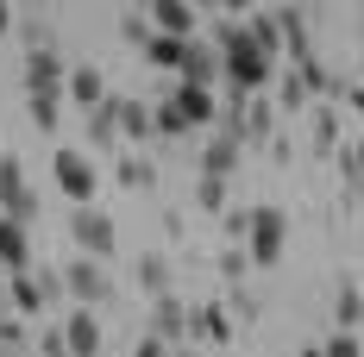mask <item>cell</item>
Listing matches in <instances>:
<instances>
[{"label": "cell", "instance_id": "cell-1", "mask_svg": "<svg viewBox=\"0 0 364 357\" xmlns=\"http://www.w3.org/2000/svg\"><path fill=\"white\" fill-rule=\"evenodd\" d=\"M208 44L220 50V88H232V94H264V88L277 82V63H264V57L252 50L245 19H220Z\"/></svg>", "mask_w": 364, "mask_h": 357}, {"label": "cell", "instance_id": "cell-2", "mask_svg": "<svg viewBox=\"0 0 364 357\" xmlns=\"http://www.w3.org/2000/svg\"><path fill=\"white\" fill-rule=\"evenodd\" d=\"M283 245H289V219H283V207H252V238H245V251H252V270H277L283 263Z\"/></svg>", "mask_w": 364, "mask_h": 357}, {"label": "cell", "instance_id": "cell-3", "mask_svg": "<svg viewBox=\"0 0 364 357\" xmlns=\"http://www.w3.org/2000/svg\"><path fill=\"white\" fill-rule=\"evenodd\" d=\"M0 219H13V226H32L38 219V194H32L26 163L13 150H0Z\"/></svg>", "mask_w": 364, "mask_h": 357}, {"label": "cell", "instance_id": "cell-4", "mask_svg": "<svg viewBox=\"0 0 364 357\" xmlns=\"http://www.w3.org/2000/svg\"><path fill=\"white\" fill-rule=\"evenodd\" d=\"M50 176H57V188L70 194L75 207H95V188H101V170L82 157V150H57L50 157Z\"/></svg>", "mask_w": 364, "mask_h": 357}, {"label": "cell", "instance_id": "cell-5", "mask_svg": "<svg viewBox=\"0 0 364 357\" xmlns=\"http://www.w3.org/2000/svg\"><path fill=\"white\" fill-rule=\"evenodd\" d=\"M70 232H75V245H82V257H95V263H107L113 245H119L113 214H101V207H75V214H70Z\"/></svg>", "mask_w": 364, "mask_h": 357}, {"label": "cell", "instance_id": "cell-6", "mask_svg": "<svg viewBox=\"0 0 364 357\" xmlns=\"http://www.w3.org/2000/svg\"><path fill=\"white\" fill-rule=\"evenodd\" d=\"M70 88V63L57 50H32L26 57V101H63Z\"/></svg>", "mask_w": 364, "mask_h": 357}, {"label": "cell", "instance_id": "cell-7", "mask_svg": "<svg viewBox=\"0 0 364 357\" xmlns=\"http://www.w3.org/2000/svg\"><path fill=\"white\" fill-rule=\"evenodd\" d=\"M63 295H75L88 314L95 307H107L113 301V282H107V263H95V257H75L70 270H63Z\"/></svg>", "mask_w": 364, "mask_h": 357}, {"label": "cell", "instance_id": "cell-8", "mask_svg": "<svg viewBox=\"0 0 364 357\" xmlns=\"http://www.w3.org/2000/svg\"><path fill=\"white\" fill-rule=\"evenodd\" d=\"M145 19H151V32H157V38H182V44L201 38V6H188V0H151Z\"/></svg>", "mask_w": 364, "mask_h": 357}, {"label": "cell", "instance_id": "cell-9", "mask_svg": "<svg viewBox=\"0 0 364 357\" xmlns=\"http://www.w3.org/2000/svg\"><path fill=\"white\" fill-rule=\"evenodd\" d=\"M170 101L182 107L188 132H201V138H208V132L220 126V94H214V88H188V82H176V94H170Z\"/></svg>", "mask_w": 364, "mask_h": 357}, {"label": "cell", "instance_id": "cell-10", "mask_svg": "<svg viewBox=\"0 0 364 357\" xmlns=\"http://www.w3.org/2000/svg\"><path fill=\"white\" fill-rule=\"evenodd\" d=\"M151 339H164L170 351H176V345H188V307L176 301V288L151 301Z\"/></svg>", "mask_w": 364, "mask_h": 357}, {"label": "cell", "instance_id": "cell-11", "mask_svg": "<svg viewBox=\"0 0 364 357\" xmlns=\"http://www.w3.org/2000/svg\"><path fill=\"white\" fill-rule=\"evenodd\" d=\"M232 339V314H226V301H201V307H188V345H226Z\"/></svg>", "mask_w": 364, "mask_h": 357}, {"label": "cell", "instance_id": "cell-12", "mask_svg": "<svg viewBox=\"0 0 364 357\" xmlns=\"http://www.w3.org/2000/svg\"><path fill=\"white\" fill-rule=\"evenodd\" d=\"M70 94L82 113H95V107H107V75H101V63H70Z\"/></svg>", "mask_w": 364, "mask_h": 357}, {"label": "cell", "instance_id": "cell-13", "mask_svg": "<svg viewBox=\"0 0 364 357\" xmlns=\"http://www.w3.org/2000/svg\"><path fill=\"white\" fill-rule=\"evenodd\" d=\"M270 138H277V101L252 94L245 101V132H239V144L245 150H270Z\"/></svg>", "mask_w": 364, "mask_h": 357}, {"label": "cell", "instance_id": "cell-14", "mask_svg": "<svg viewBox=\"0 0 364 357\" xmlns=\"http://www.w3.org/2000/svg\"><path fill=\"white\" fill-rule=\"evenodd\" d=\"M308 144H314L321 157H333V150L346 144V126H339V107H333V101H314V107H308Z\"/></svg>", "mask_w": 364, "mask_h": 357}, {"label": "cell", "instance_id": "cell-15", "mask_svg": "<svg viewBox=\"0 0 364 357\" xmlns=\"http://www.w3.org/2000/svg\"><path fill=\"white\" fill-rule=\"evenodd\" d=\"M182 82H188V88H214V94H220V50L208 44V38L188 44V57H182Z\"/></svg>", "mask_w": 364, "mask_h": 357}, {"label": "cell", "instance_id": "cell-16", "mask_svg": "<svg viewBox=\"0 0 364 357\" xmlns=\"http://www.w3.org/2000/svg\"><path fill=\"white\" fill-rule=\"evenodd\" d=\"M239 163H245V150H239L232 138H220V132H208V138H201V170H195V176L232 182V170H239Z\"/></svg>", "mask_w": 364, "mask_h": 357}, {"label": "cell", "instance_id": "cell-17", "mask_svg": "<svg viewBox=\"0 0 364 357\" xmlns=\"http://www.w3.org/2000/svg\"><path fill=\"white\" fill-rule=\"evenodd\" d=\"M270 13H277V32H283V63H301V57H314L301 6H270Z\"/></svg>", "mask_w": 364, "mask_h": 357}, {"label": "cell", "instance_id": "cell-18", "mask_svg": "<svg viewBox=\"0 0 364 357\" xmlns=\"http://www.w3.org/2000/svg\"><path fill=\"white\" fill-rule=\"evenodd\" d=\"M26 270H32V238H26V226L0 219V276H26Z\"/></svg>", "mask_w": 364, "mask_h": 357}, {"label": "cell", "instance_id": "cell-19", "mask_svg": "<svg viewBox=\"0 0 364 357\" xmlns=\"http://www.w3.org/2000/svg\"><path fill=\"white\" fill-rule=\"evenodd\" d=\"M245 38H252V50L264 63H283V32H277V13H270V6L245 19Z\"/></svg>", "mask_w": 364, "mask_h": 357}, {"label": "cell", "instance_id": "cell-20", "mask_svg": "<svg viewBox=\"0 0 364 357\" xmlns=\"http://www.w3.org/2000/svg\"><path fill=\"white\" fill-rule=\"evenodd\" d=\"M63 339H70V357H101V320H95L88 307L63 320Z\"/></svg>", "mask_w": 364, "mask_h": 357}, {"label": "cell", "instance_id": "cell-21", "mask_svg": "<svg viewBox=\"0 0 364 357\" xmlns=\"http://www.w3.org/2000/svg\"><path fill=\"white\" fill-rule=\"evenodd\" d=\"M333 170H339V182H346V201L364 194V138H346V144H339V150H333Z\"/></svg>", "mask_w": 364, "mask_h": 357}, {"label": "cell", "instance_id": "cell-22", "mask_svg": "<svg viewBox=\"0 0 364 357\" xmlns=\"http://www.w3.org/2000/svg\"><path fill=\"white\" fill-rule=\"evenodd\" d=\"M107 107H113L119 138H139V144L151 138V107H145V101H113V94H107Z\"/></svg>", "mask_w": 364, "mask_h": 357}, {"label": "cell", "instance_id": "cell-23", "mask_svg": "<svg viewBox=\"0 0 364 357\" xmlns=\"http://www.w3.org/2000/svg\"><path fill=\"white\" fill-rule=\"evenodd\" d=\"M6 301H13V314H19V320H26V314H44V307H50L32 270H26V276H6Z\"/></svg>", "mask_w": 364, "mask_h": 357}, {"label": "cell", "instance_id": "cell-24", "mask_svg": "<svg viewBox=\"0 0 364 357\" xmlns=\"http://www.w3.org/2000/svg\"><path fill=\"white\" fill-rule=\"evenodd\" d=\"M358 326H364V301H358V282L346 276L333 295V332H358Z\"/></svg>", "mask_w": 364, "mask_h": 357}, {"label": "cell", "instance_id": "cell-25", "mask_svg": "<svg viewBox=\"0 0 364 357\" xmlns=\"http://www.w3.org/2000/svg\"><path fill=\"white\" fill-rule=\"evenodd\" d=\"M113 176H119V188H139V194H145V188H157V170H151L145 150H126V157L113 163Z\"/></svg>", "mask_w": 364, "mask_h": 357}, {"label": "cell", "instance_id": "cell-26", "mask_svg": "<svg viewBox=\"0 0 364 357\" xmlns=\"http://www.w3.org/2000/svg\"><path fill=\"white\" fill-rule=\"evenodd\" d=\"M295 75H301V88H308V101H333V82H339V75L327 70V63H321V57H301V63H289Z\"/></svg>", "mask_w": 364, "mask_h": 357}, {"label": "cell", "instance_id": "cell-27", "mask_svg": "<svg viewBox=\"0 0 364 357\" xmlns=\"http://www.w3.org/2000/svg\"><path fill=\"white\" fill-rule=\"evenodd\" d=\"M182 57H188L182 38H157V32H151V44H145V63H151V70H176L182 75Z\"/></svg>", "mask_w": 364, "mask_h": 357}, {"label": "cell", "instance_id": "cell-28", "mask_svg": "<svg viewBox=\"0 0 364 357\" xmlns=\"http://www.w3.org/2000/svg\"><path fill=\"white\" fill-rule=\"evenodd\" d=\"M13 32L26 38V57H32V50H57V26H50L44 13H26V19L13 26Z\"/></svg>", "mask_w": 364, "mask_h": 357}, {"label": "cell", "instance_id": "cell-29", "mask_svg": "<svg viewBox=\"0 0 364 357\" xmlns=\"http://www.w3.org/2000/svg\"><path fill=\"white\" fill-rule=\"evenodd\" d=\"M139 288H145L151 301H157V295H170V263H164L157 251H145V257H139Z\"/></svg>", "mask_w": 364, "mask_h": 357}, {"label": "cell", "instance_id": "cell-30", "mask_svg": "<svg viewBox=\"0 0 364 357\" xmlns=\"http://www.w3.org/2000/svg\"><path fill=\"white\" fill-rule=\"evenodd\" d=\"M151 132H157V138H188V119H182L176 101H157V107H151Z\"/></svg>", "mask_w": 364, "mask_h": 357}, {"label": "cell", "instance_id": "cell-31", "mask_svg": "<svg viewBox=\"0 0 364 357\" xmlns=\"http://www.w3.org/2000/svg\"><path fill=\"white\" fill-rule=\"evenodd\" d=\"M314 101H308V88H301V75L283 70V82H277V113H308Z\"/></svg>", "mask_w": 364, "mask_h": 357}, {"label": "cell", "instance_id": "cell-32", "mask_svg": "<svg viewBox=\"0 0 364 357\" xmlns=\"http://www.w3.org/2000/svg\"><path fill=\"white\" fill-rule=\"evenodd\" d=\"M195 207H201V214H226V182L220 176H195Z\"/></svg>", "mask_w": 364, "mask_h": 357}, {"label": "cell", "instance_id": "cell-33", "mask_svg": "<svg viewBox=\"0 0 364 357\" xmlns=\"http://www.w3.org/2000/svg\"><path fill=\"white\" fill-rule=\"evenodd\" d=\"M214 270L226 276V282H245V270H252V251H245V245H226V251L214 257Z\"/></svg>", "mask_w": 364, "mask_h": 357}, {"label": "cell", "instance_id": "cell-34", "mask_svg": "<svg viewBox=\"0 0 364 357\" xmlns=\"http://www.w3.org/2000/svg\"><path fill=\"white\" fill-rule=\"evenodd\" d=\"M226 314H232V320H257L264 307H257V295L245 282H232V288H226Z\"/></svg>", "mask_w": 364, "mask_h": 357}, {"label": "cell", "instance_id": "cell-35", "mask_svg": "<svg viewBox=\"0 0 364 357\" xmlns=\"http://www.w3.org/2000/svg\"><path fill=\"white\" fill-rule=\"evenodd\" d=\"M119 38H126V44H139V50L151 44V19H145V6H132V13H119Z\"/></svg>", "mask_w": 364, "mask_h": 357}, {"label": "cell", "instance_id": "cell-36", "mask_svg": "<svg viewBox=\"0 0 364 357\" xmlns=\"http://www.w3.org/2000/svg\"><path fill=\"white\" fill-rule=\"evenodd\" d=\"M113 138H119V126H113V107H95V113H88V144H101V150H107Z\"/></svg>", "mask_w": 364, "mask_h": 357}, {"label": "cell", "instance_id": "cell-37", "mask_svg": "<svg viewBox=\"0 0 364 357\" xmlns=\"http://www.w3.org/2000/svg\"><path fill=\"white\" fill-rule=\"evenodd\" d=\"M220 226H226V245H245V238H252V207H226Z\"/></svg>", "mask_w": 364, "mask_h": 357}, {"label": "cell", "instance_id": "cell-38", "mask_svg": "<svg viewBox=\"0 0 364 357\" xmlns=\"http://www.w3.org/2000/svg\"><path fill=\"white\" fill-rule=\"evenodd\" d=\"M26 113H32L38 132H57V119H63V101H26Z\"/></svg>", "mask_w": 364, "mask_h": 357}, {"label": "cell", "instance_id": "cell-39", "mask_svg": "<svg viewBox=\"0 0 364 357\" xmlns=\"http://www.w3.org/2000/svg\"><path fill=\"white\" fill-rule=\"evenodd\" d=\"M321 357H364V345H358V332H333L327 345H321Z\"/></svg>", "mask_w": 364, "mask_h": 357}, {"label": "cell", "instance_id": "cell-40", "mask_svg": "<svg viewBox=\"0 0 364 357\" xmlns=\"http://www.w3.org/2000/svg\"><path fill=\"white\" fill-rule=\"evenodd\" d=\"M0 351H26V320H19V314H13V320H0Z\"/></svg>", "mask_w": 364, "mask_h": 357}, {"label": "cell", "instance_id": "cell-41", "mask_svg": "<svg viewBox=\"0 0 364 357\" xmlns=\"http://www.w3.org/2000/svg\"><path fill=\"white\" fill-rule=\"evenodd\" d=\"M38 357H70V339H63V326H44V332H38Z\"/></svg>", "mask_w": 364, "mask_h": 357}, {"label": "cell", "instance_id": "cell-42", "mask_svg": "<svg viewBox=\"0 0 364 357\" xmlns=\"http://www.w3.org/2000/svg\"><path fill=\"white\" fill-rule=\"evenodd\" d=\"M333 101H346L352 113H364V82H352V75H339V82H333Z\"/></svg>", "mask_w": 364, "mask_h": 357}, {"label": "cell", "instance_id": "cell-43", "mask_svg": "<svg viewBox=\"0 0 364 357\" xmlns=\"http://www.w3.org/2000/svg\"><path fill=\"white\" fill-rule=\"evenodd\" d=\"M38 288H44V301H63V270H32Z\"/></svg>", "mask_w": 364, "mask_h": 357}, {"label": "cell", "instance_id": "cell-44", "mask_svg": "<svg viewBox=\"0 0 364 357\" xmlns=\"http://www.w3.org/2000/svg\"><path fill=\"white\" fill-rule=\"evenodd\" d=\"M132 357H170V345H164V339H151V332H145V339L132 345Z\"/></svg>", "mask_w": 364, "mask_h": 357}, {"label": "cell", "instance_id": "cell-45", "mask_svg": "<svg viewBox=\"0 0 364 357\" xmlns=\"http://www.w3.org/2000/svg\"><path fill=\"white\" fill-rule=\"evenodd\" d=\"M13 26H19V6H6V0H0V38L13 32Z\"/></svg>", "mask_w": 364, "mask_h": 357}, {"label": "cell", "instance_id": "cell-46", "mask_svg": "<svg viewBox=\"0 0 364 357\" xmlns=\"http://www.w3.org/2000/svg\"><path fill=\"white\" fill-rule=\"evenodd\" d=\"M0 320H13V301H6V276H0Z\"/></svg>", "mask_w": 364, "mask_h": 357}, {"label": "cell", "instance_id": "cell-47", "mask_svg": "<svg viewBox=\"0 0 364 357\" xmlns=\"http://www.w3.org/2000/svg\"><path fill=\"white\" fill-rule=\"evenodd\" d=\"M170 357H201V345H176V351H170Z\"/></svg>", "mask_w": 364, "mask_h": 357}, {"label": "cell", "instance_id": "cell-48", "mask_svg": "<svg viewBox=\"0 0 364 357\" xmlns=\"http://www.w3.org/2000/svg\"><path fill=\"white\" fill-rule=\"evenodd\" d=\"M301 357H321V345H301Z\"/></svg>", "mask_w": 364, "mask_h": 357}, {"label": "cell", "instance_id": "cell-49", "mask_svg": "<svg viewBox=\"0 0 364 357\" xmlns=\"http://www.w3.org/2000/svg\"><path fill=\"white\" fill-rule=\"evenodd\" d=\"M0 357H13V351H0Z\"/></svg>", "mask_w": 364, "mask_h": 357}, {"label": "cell", "instance_id": "cell-50", "mask_svg": "<svg viewBox=\"0 0 364 357\" xmlns=\"http://www.w3.org/2000/svg\"><path fill=\"white\" fill-rule=\"evenodd\" d=\"M358 38H364V26H358Z\"/></svg>", "mask_w": 364, "mask_h": 357}]
</instances>
